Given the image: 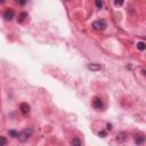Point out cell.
Wrapping results in <instances>:
<instances>
[{"label":"cell","mask_w":146,"mask_h":146,"mask_svg":"<svg viewBox=\"0 0 146 146\" xmlns=\"http://www.w3.org/2000/svg\"><path fill=\"white\" fill-rule=\"evenodd\" d=\"M32 134H33V129H32V128H25L24 130H22L21 133L18 134L17 138H18V141L21 143H24V142H26L31 136H32Z\"/></svg>","instance_id":"6da1fadb"},{"label":"cell","mask_w":146,"mask_h":146,"mask_svg":"<svg viewBox=\"0 0 146 146\" xmlns=\"http://www.w3.org/2000/svg\"><path fill=\"white\" fill-rule=\"evenodd\" d=\"M93 27L97 31H103L107 27V23L105 19H97L93 23Z\"/></svg>","instance_id":"7a4b0ae2"},{"label":"cell","mask_w":146,"mask_h":146,"mask_svg":"<svg viewBox=\"0 0 146 146\" xmlns=\"http://www.w3.org/2000/svg\"><path fill=\"white\" fill-rule=\"evenodd\" d=\"M14 15H15L14 10L9 8V9H7V10L5 11L4 17H5V19H7V21H10V19H13V18H14Z\"/></svg>","instance_id":"3957f363"},{"label":"cell","mask_w":146,"mask_h":146,"mask_svg":"<svg viewBox=\"0 0 146 146\" xmlns=\"http://www.w3.org/2000/svg\"><path fill=\"white\" fill-rule=\"evenodd\" d=\"M93 106L95 107V108H102L103 107V102H102V99L99 98V97H95L94 98V101H93Z\"/></svg>","instance_id":"277c9868"},{"label":"cell","mask_w":146,"mask_h":146,"mask_svg":"<svg viewBox=\"0 0 146 146\" xmlns=\"http://www.w3.org/2000/svg\"><path fill=\"white\" fill-rule=\"evenodd\" d=\"M19 108H21L22 114H24V115H26V114L30 112V106H29L27 103H22V104L19 105Z\"/></svg>","instance_id":"5b68a950"},{"label":"cell","mask_w":146,"mask_h":146,"mask_svg":"<svg viewBox=\"0 0 146 146\" xmlns=\"http://www.w3.org/2000/svg\"><path fill=\"white\" fill-rule=\"evenodd\" d=\"M87 67L89 68V70H91V71H98V70H101V65L96 64V63H90V64H88Z\"/></svg>","instance_id":"8992f818"},{"label":"cell","mask_w":146,"mask_h":146,"mask_svg":"<svg viewBox=\"0 0 146 146\" xmlns=\"http://www.w3.org/2000/svg\"><path fill=\"white\" fill-rule=\"evenodd\" d=\"M144 141H145V138L143 135H136L135 136V142H136L137 145H142L143 143H144Z\"/></svg>","instance_id":"52a82bcc"},{"label":"cell","mask_w":146,"mask_h":146,"mask_svg":"<svg viewBox=\"0 0 146 146\" xmlns=\"http://www.w3.org/2000/svg\"><path fill=\"white\" fill-rule=\"evenodd\" d=\"M71 146H81V141L79 138H74L71 143Z\"/></svg>","instance_id":"ba28073f"},{"label":"cell","mask_w":146,"mask_h":146,"mask_svg":"<svg viewBox=\"0 0 146 146\" xmlns=\"http://www.w3.org/2000/svg\"><path fill=\"white\" fill-rule=\"evenodd\" d=\"M25 18H27V14L26 13H21V15H19V17H18V22L22 23Z\"/></svg>","instance_id":"9c48e42d"},{"label":"cell","mask_w":146,"mask_h":146,"mask_svg":"<svg viewBox=\"0 0 146 146\" xmlns=\"http://www.w3.org/2000/svg\"><path fill=\"white\" fill-rule=\"evenodd\" d=\"M126 136H127V135H126L124 133H121V134H119V135H118V137H116V139H118L119 142H123L124 139H126Z\"/></svg>","instance_id":"30bf717a"},{"label":"cell","mask_w":146,"mask_h":146,"mask_svg":"<svg viewBox=\"0 0 146 146\" xmlns=\"http://www.w3.org/2000/svg\"><path fill=\"white\" fill-rule=\"evenodd\" d=\"M145 48H146L145 42H138V44H137V49H139V50H144Z\"/></svg>","instance_id":"8fae6325"},{"label":"cell","mask_w":146,"mask_h":146,"mask_svg":"<svg viewBox=\"0 0 146 146\" xmlns=\"http://www.w3.org/2000/svg\"><path fill=\"white\" fill-rule=\"evenodd\" d=\"M6 145H7V139L5 137L0 136V146H6Z\"/></svg>","instance_id":"7c38bea8"},{"label":"cell","mask_w":146,"mask_h":146,"mask_svg":"<svg viewBox=\"0 0 146 146\" xmlns=\"http://www.w3.org/2000/svg\"><path fill=\"white\" fill-rule=\"evenodd\" d=\"M9 136L10 137H17L18 136V133L15 131V130H9Z\"/></svg>","instance_id":"4fadbf2b"},{"label":"cell","mask_w":146,"mask_h":146,"mask_svg":"<svg viewBox=\"0 0 146 146\" xmlns=\"http://www.w3.org/2000/svg\"><path fill=\"white\" fill-rule=\"evenodd\" d=\"M95 5H96L97 8H99V9H101V8L103 7V2L101 1V0H96V1H95Z\"/></svg>","instance_id":"5bb4252c"},{"label":"cell","mask_w":146,"mask_h":146,"mask_svg":"<svg viewBox=\"0 0 146 146\" xmlns=\"http://www.w3.org/2000/svg\"><path fill=\"white\" fill-rule=\"evenodd\" d=\"M114 4H115L116 6H121L122 4H123V1H115V2H114Z\"/></svg>","instance_id":"9a60e30c"},{"label":"cell","mask_w":146,"mask_h":146,"mask_svg":"<svg viewBox=\"0 0 146 146\" xmlns=\"http://www.w3.org/2000/svg\"><path fill=\"white\" fill-rule=\"evenodd\" d=\"M107 129H108V130H112V124L107 123Z\"/></svg>","instance_id":"2e32d148"},{"label":"cell","mask_w":146,"mask_h":146,"mask_svg":"<svg viewBox=\"0 0 146 146\" xmlns=\"http://www.w3.org/2000/svg\"><path fill=\"white\" fill-rule=\"evenodd\" d=\"M17 2H18V4H21V5H25V4H26V1H17Z\"/></svg>","instance_id":"e0dca14e"},{"label":"cell","mask_w":146,"mask_h":146,"mask_svg":"<svg viewBox=\"0 0 146 146\" xmlns=\"http://www.w3.org/2000/svg\"><path fill=\"white\" fill-rule=\"evenodd\" d=\"M99 136H105V133H99Z\"/></svg>","instance_id":"ac0fdd59"}]
</instances>
